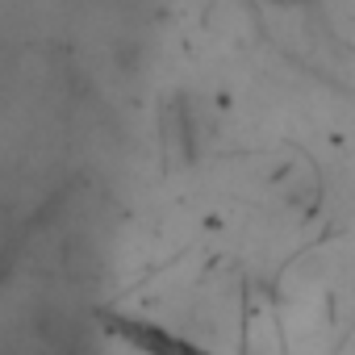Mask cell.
I'll use <instances>...</instances> for the list:
<instances>
[{"mask_svg":"<svg viewBox=\"0 0 355 355\" xmlns=\"http://www.w3.org/2000/svg\"><path fill=\"white\" fill-rule=\"evenodd\" d=\"M105 326H109L113 334H121L130 347H138L142 355H209V351L193 347L189 338L171 334V330H163V326H155V322H146V318H117V313H105Z\"/></svg>","mask_w":355,"mask_h":355,"instance_id":"cell-1","label":"cell"}]
</instances>
